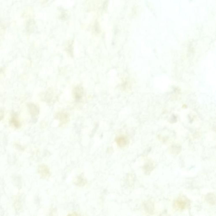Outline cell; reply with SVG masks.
<instances>
[{"label":"cell","instance_id":"obj_4","mask_svg":"<svg viewBox=\"0 0 216 216\" xmlns=\"http://www.w3.org/2000/svg\"><path fill=\"white\" fill-rule=\"evenodd\" d=\"M74 95L75 97L77 100H80L82 97L83 95V90L81 87H77L74 89Z\"/></svg>","mask_w":216,"mask_h":216},{"label":"cell","instance_id":"obj_7","mask_svg":"<svg viewBox=\"0 0 216 216\" xmlns=\"http://www.w3.org/2000/svg\"><path fill=\"white\" fill-rule=\"evenodd\" d=\"M206 200H208L210 204H213V203L215 204V196L213 195V194L211 195L209 194V195L207 196V198Z\"/></svg>","mask_w":216,"mask_h":216},{"label":"cell","instance_id":"obj_1","mask_svg":"<svg viewBox=\"0 0 216 216\" xmlns=\"http://www.w3.org/2000/svg\"><path fill=\"white\" fill-rule=\"evenodd\" d=\"M187 202L185 199L183 198H179L176 200L174 204L175 208L179 211H183L186 207Z\"/></svg>","mask_w":216,"mask_h":216},{"label":"cell","instance_id":"obj_6","mask_svg":"<svg viewBox=\"0 0 216 216\" xmlns=\"http://www.w3.org/2000/svg\"><path fill=\"white\" fill-rule=\"evenodd\" d=\"M29 107H30V110L31 114H33V115H37L38 114L39 111L36 106L34 104H31Z\"/></svg>","mask_w":216,"mask_h":216},{"label":"cell","instance_id":"obj_3","mask_svg":"<svg viewBox=\"0 0 216 216\" xmlns=\"http://www.w3.org/2000/svg\"><path fill=\"white\" fill-rule=\"evenodd\" d=\"M116 141L118 145L121 147H124L128 143V140L124 136H119L116 139Z\"/></svg>","mask_w":216,"mask_h":216},{"label":"cell","instance_id":"obj_2","mask_svg":"<svg viewBox=\"0 0 216 216\" xmlns=\"http://www.w3.org/2000/svg\"><path fill=\"white\" fill-rule=\"evenodd\" d=\"M57 119H58L61 124L66 123L69 119L68 114L66 113H60L57 115Z\"/></svg>","mask_w":216,"mask_h":216},{"label":"cell","instance_id":"obj_5","mask_svg":"<svg viewBox=\"0 0 216 216\" xmlns=\"http://www.w3.org/2000/svg\"><path fill=\"white\" fill-rule=\"evenodd\" d=\"M40 173L42 176L44 177L49 176V169L46 166H42L40 168Z\"/></svg>","mask_w":216,"mask_h":216}]
</instances>
